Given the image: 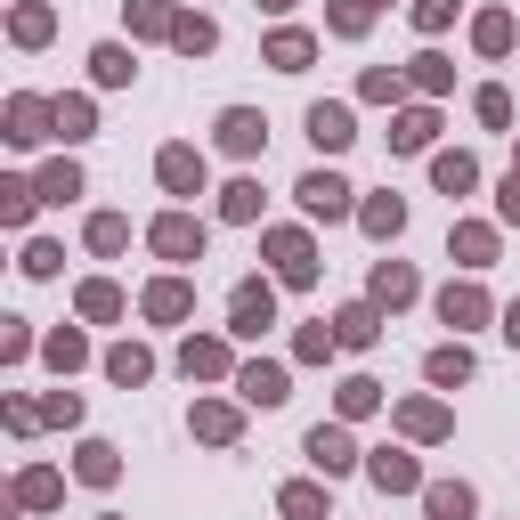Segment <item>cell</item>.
Returning a JSON list of instances; mask_svg holds the SVG:
<instances>
[{"mask_svg":"<svg viewBox=\"0 0 520 520\" xmlns=\"http://www.w3.org/2000/svg\"><path fill=\"white\" fill-rule=\"evenodd\" d=\"M301 204H309V212H325V220H334V212H350V187H342L334 171H309V179H301Z\"/></svg>","mask_w":520,"mask_h":520,"instance_id":"obj_1","label":"cell"},{"mask_svg":"<svg viewBox=\"0 0 520 520\" xmlns=\"http://www.w3.org/2000/svg\"><path fill=\"white\" fill-rule=\"evenodd\" d=\"M309 139L317 147H350L358 130H350V106H309Z\"/></svg>","mask_w":520,"mask_h":520,"instance_id":"obj_2","label":"cell"},{"mask_svg":"<svg viewBox=\"0 0 520 520\" xmlns=\"http://www.w3.org/2000/svg\"><path fill=\"white\" fill-rule=\"evenodd\" d=\"M260 139H269V122H260V114H244V106H236V114L220 122V147H236V155H252Z\"/></svg>","mask_w":520,"mask_h":520,"instance_id":"obj_3","label":"cell"},{"mask_svg":"<svg viewBox=\"0 0 520 520\" xmlns=\"http://www.w3.org/2000/svg\"><path fill=\"white\" fill-rule=\"evenodd\" d=\"M269 285H236V334H260V325H269Z\"/></svg>","mask_w":520,"mask_h":520,"instance_id":"obj_4","label":"cell"},{"mask_svg":"<svg viewBox=\"0 0 520 520\" xmlns=\"http://www.w3.org/2000/svg\"><path fill=\"white\" fill-rule=\"evenodd\" d=\"M163 187H179V195H195V187H204V163H195L187 147H163Z\"/></svg>","mask_w":520,"mask_h":520,"instance_id":"obj_5","label":"cell"},{"mask_svg":"<svg viewBox=\"0 0 520 520\" xmlns=\"http://www.w3.org/2000/svg\"><path fill=\"white\" fill-rule=\"evenodd\" d=\"M309 455H317L325 472H350V455H358V447H350V431H309Z\"/></svg>","mask_w":520,"mask_h":520,"instance_id":"obj_6","label":"cell"},{"mask_svg":"<svg viewBox=\"0 0 520 520\" xmlns=\"http://www.w3.org/2000/svg\"><path fill=\"white\" fill-rule=\"evenodd\" d=\"M269 252H277V269H285L293 285H309V277H317V260H309V244H301V236H277Z\"/></svg>","mask_w":520,"mask_h":520,"instance_id":"obj_7","label":"cell"},{"mask_svg":"<svg viewBox=\"0 0 520 520\" xmlns=\"http://www.w3.org/2000/svg\"><path fill=\"white\" fill-rule=\"evenodd\" d=\"M439 309H447V325H480V317H488V301H480L472 285H447V293H439Z\"/></svg>","mask_w":520,"mask_h":520,"instance_id":"obj_8","label":"cell"},{"mask_svg":"<svg viewBox=\"0 0 520 520\" xmlns=\"http://www.w3.org/2000/svg\"><path fill=\"white\" fill-rule=\"evenodd\" d=\"M155 244H163V252H171V260H187V252H195V244H204V228H195V220H179V212H171V220H163V228H155Z\"/></svg>","mask_w":520,"mask_h":520,"instance_id":"obj_9","label":"cell"},{"mask_svg":"<svg viewBox=\"0 0 520 520\" xmlns=\"http://www.w3.org/2000/svg\"><path fill=\"white\" fill-rule=\"evenodd\" d=\"M244 399L277 407V399H285V374H277V366H244Z\"/></svg>","mask_w":520,"mask_h":520,"instance_id":"obj_10","label":"cell"},{"mask_svg":"<svg viewBox=\"0 0 520 520\" xmlns=\"http://www.w3.org/2000/svg\"><path fill=\"white\" fill-rule=\"evenodd\" d=\"M269 65H285V74H301V65H309V33H277V41H269Z\"/></svg>","mask_w":520,"mask_h":520,"instance_id":"obj_11","label":"cell"},{"mask_svg":"<svg viewBox=\"0 0 520 520\" xmlns=\"http://www.w3.org/2000/svg\"><path fill=\"white\" fill-rule=\"evenodd\" d=\"M431 520H472V488H431Z\"/></svg>","mask_w":520,"mask_h":520,"instance_id":"obj_12","label":"cell"},{"mask_svg":"<svg viewBox=\"0 0 520 520\" xmlns=\"http://www.w3.org/2000/svg\"><path fill=\"white\" fill-rule=\"evenodd\" d=\"M374 480H382V488H415V464H407V455H390V447H382V455H374Z\"/></svg>","mask_w":520,"mask_h":520,"instance_id":"obj_13","label":"cell"},{"mask_svg":"<svg viewBox=\"0 0 520 520\" xmlns=\"http://www.w3.org/2000/svg\"><path fill=\"white\" fill-rule=\"evenodd\" d=\"M464 374H472L464 350H431V382H464Z\"/></svg>","mask_w":520,"mask_h":520,"instance_id":"obj_14","label":"cell"},{"mask_svg":"<svg viewBox=\"0 0 520 520\" xmlns=\"http://www.w3.org/2000/svg\"><path fill=\"white\" fill-rule=\"evenodd\" d=\"M439 187L464 195V187H472V163H464V155H439Z\"/></svg>","mask_w":520,"mask_h":520,"instance_id":"obj_15","label":"cell"},{"mask_svg":"<svg viewBox=\"0 0 520 520\" xmlns=\"http://www.w3.org/2000/svg\"><path fill=\"white\" fill-rule=\"evenodd\" d=\"M374 293H382V301H407V293H415V277H407V269H390V260H382V277H374Z\"/></svg>","mask_w":520,"mask_h":520,"instance_id":"obj_16","label":"cell"},{"mask_svg":"<svg viewBox=\"0 0 520 520\" xmlns=\"http://www.w3.org/2000/svg\"><path fill=\"white\" fill-rule=\"evenodd\" d=\"M252 212H260V187L236 179V187H228V220H252Z\"/></svg>","mask_w":520,"mask_h":520,"instance_id":"obj_17","label":"cell"},{"mask_svg":"<svg viewBox=\"0 0 520 520\" xmlns=\"http://www.w3.org/2000/svg\"><path fill=\"white\" fill-rule=\"evenodd\" d=\"M147 309H155V317H179V309H187V285H155Z\"/></svg>","mask_w":520,"mask_h":520,"instance_id":"obj_18","label":"cell"},{"mask_svg":"<svg viewBox=\"0 0 520 520\" xmlns=\"http://www.w3.org/2000/svg\"><path fill=\"white\" fill-rule=\"evenodd\" d=\"M285 512H293V520H317L325 496H317V488H285Z\"/></svg>","mask_w":520,"mask_h":520,"instance_id":"obj_19","label":"cell"},{"mask_svg":"<svg viewBox=\"0 0 520 520\" xmlns=\"http://www.w3.org/2000/svg\"><path fill=\"white\" fill-rule=\"evenodd\" d=\"M399 220H407L399 204H366V228H374V236H399Z\"/></svg>","mask_w":520,"mask_h":520,"instance_id":"obj_20","label":"cell"},{"mask_svg":"<svg viewBox=\"0 0 520 520\" xmlns=\"http://www.w3.org/2000/svg\"><path fill=\"white\" fill-rule=\"evenodd\" d=\"M342 342H374V309H342Z\"/></svg>","mask_w":520,"mask_h":520,"instance_id":"obj_21","label":"cell"},{"mask_svg":"<svg viewBox=\"0 0 520 520\" xmlns=\"http://www.w3.org/2000/svg\"><path fill=\"white\" fill-rule=\"evenodd\" d=\"M195 431H204V439H228V431H236V415H228V407H204V415H195Z\"/></svg>","mask_w":520,"mask_h":520,"instance_id":"obj_22","label":"cell"},{"mask_svg":"<svg viewBox=\"0 0 520 520\" xmlns=\"http://www.w3.org/2000/svg\"><path fill=\"white\" fill-rule=\"evenodd\" d=\"M390 139H399V147H423V139H431V114H407L399 130H390Z\"/></svg>","mask_w":520,"mask_h":520,"instance_id":"obj_23","label":"cell"},{"mask_svg":"<svg viewBox=\"0 0 520 520\" xmlns=\"http://www.w3.org/2000/svg\"><path fill=\"white\" fill-rule=\"evenodd\" d=\"M171 33H179V49H212V25H204V17H187V25H171Z\"/></svg>","mask_w":520,"mask_h":520,"instance_id":"obj_24","label":"cell"},{"mask_svg":"<svg viewBox=\"0 0 520 520\" xmlns=\"http://www.w3.org/2000/svg\"><path fill=\"white\" fill-rule=\"evenodd\" d=\"M98 82H130V57L122 49H98Z\"/></svg>","mask_w":520,"mask_h":520,"instance_id":"obj_25","label":"cell"},{"mask_svg":"<svg viewBox=\"0 0 520 520\" xmlns=\"http://www.w3.org/2000/svg\"><path fill=\"white\" fill-rule=\"evenodd\" d=\"M220 366V342H187V374H212Z\"/></svg>","mask_w":520,"mask_h":520,"instance_id":"obj_26","label":"cell"},{"mask_svg":"<svg viewBox=\"0 0 520 520\" xmlns=\"http://www.w3.org/2000/svg\"><path fill=\"white\" fill-rule=\"evenodd\" d=\"M82 472L90 480H114V447H82Z\"/></svg>","mask_w":520,"mask_h":520,"instance_id":"obj_27","label":"cell"},{"mask_svg":"<svg viewBox=\"0 0 520 520\" xmlns=\"http://www.w3.org/2000/svg\"><path fill=\"white\" fill-rule=\"evenodd\" d=\"M415 17H423V25H431V33H439V25H447V17H455V0H415Z\"/></svg>","mask_w":520,"mask_h":520,"instance_id":"obj_28","label":"cell"},{"mask_svg":"<svg viewBox=\"0 0 520 520\" xmlns=\"http://www.w3.org/2000/svg\"><path fill=\"white\" fill-rule=\"evenodd\" d=\"M504 220H520V171L504 179Z\"/></svg>","mask_w":520,"mask_h":520,"instance_id":"obj_29","label":"cell"},{"mask_svg":"<svg viewBox=\"0 0 520 520\" xmlns=\"http://www.w3.org/2000/svg\"><path fill=\"white\" fill-rule=\"evenodd\" d=\"M504 334H512V342H520V301H512V317H504Z\"/></svg>","mask_w":520,"mask_h":520,"instance_id":"obj_30","label":"cell"},{"mask_svg":"<svg viewBox=\"0 0 520 520\" xmlns=\"http://www.w3.org/2000/svg\"><path fill=\"white\" fill-rule=\"evenodd\" d=\"M269 9H285V0H269Z\"/></svg>","mask_w":520,"mask_h":520,"instance_id":"obj_31","label":"cell"}]
</instances>
